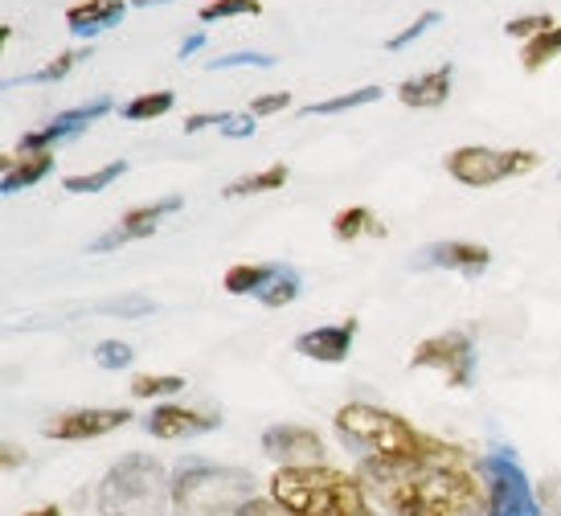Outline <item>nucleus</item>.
<instances>
[{"mask_svg":"<svg viewBox=\"0 0 561 516\" xmlns=\"http://www.w3.org/2000/svg\"><path fill=\"white\" fill-rule=\"evenodd\" d=\"M381 516H488L483 459L447 443L426 463H357Z\"/></svg>","mask_w":561,"mask_h":516,"instance_id":"f257e3e1","label":"nucleus"},{"mask_svg":"<svg viewBox=\"0 0 561 516\" xmlns=\"http://www.w3.org/2000/svg\"><path fill=\"white\" fill-rule=\"evenodd\" d=\"M332 426L344 447L357 451V463H426L447 447V438L426 435L410 418L374 402H344L332 414Z\"/></svg>","mask_w":561,"mask_h":516,"instance_id":"f03ea898","label":"nucleus"},{"mask_svg":"<svg viewBox=\"0 0 561 516\" xmlns=\"http://www.w3.org/2000/svg\"><path fill=\"white\" fill-rule=\"evenodd\" d=\"M266 496L296 516H381L357 471L320 463V468H275L266 475Z\"/></svg>","mask_w":561,"mask_h":516,"instance_id":"7ed1b4c3","label":"nucleus"},{"mask_svg":"<svg viewBox=\"0 0 561 516\" xmlns=\"http://www.w3.org/2000/svg\"><path fill=\"white\" fill-rule=\"evenodd\" d=\"M259 496H263V484L247 468H230L202 455H185L181 463H172V516H242V508Z\"/></svg>","mask_w":561,"mask_h":516,"instance_id":"20e7f679","label":"nucleus"},{"mask_svg":"<svg viewBox=\"0 0 561 516\" xmlns=\"http://www.w3.org/2000/svg\"><path fill=\"white\" fill-rule=\"evenodd\" d=\"M172 471L157 455H119L99 484V513L103 516H164Z\"/></svg>","mask_w":561,"mask_h":516,"instance_id":"39448f33","label":"nucleus"},{"mask_svg":"<svg viewBox=\"0 0 561 516\" xmlns=\"http://www.w3.org/2000/svg\"><path fill=\"white\" fill-rule=\"evenodd\" d=\"M443 169L451 181L468 188H492L516 176H529L533 169H541V152L533 148H488V144H463L447 152Z\"/></svg>","mask_w":561,"mask_h":516,"instance_id":"423d86ee","label":"nucleus"},{"mask_svg":"<svg viewBox=\"0 0 561 516\" xmlns=\"http://www.w3.org/2000/svg\"><path fill=\"white\" fill-rule=\"evenodd\" d=\"M488 475V516H541L537 484H529V471L520 468L516 451L496 447L483 459Z\"/></svg>","mask_w":561,"mask_h":516,"instance_id":"0eeeda50","label":"nucleus"},{"mask_svg":"<svg viewBox=\"0 0 561 516\" xmlns=\"http://www.w3.org/2000/svg\"><path fill=\"white\" fill-rule=\"evenodd\" d=\"M410 369H435L451 390H471V381H476V341H471V332L451 329L419 341L410 353Z\"/></svg>","mask_w":561,"mask_h":516,"instance_id":"6e6552de","label":"nucleus"},{"mask_svg":"<svg viewBox=\"0 0 561 516\" xmlns=\"http://www.w3.org/2000/svg\"><path fill=\"white\" fill-rule=\"evenodd\" d=\"M263 451L275 459V468H320L328 459V443L320 431L299 423H275L263 431Z\"/></svg>","mask_w":561,"mask_h":516,"instance_id":"1a4fd4ad","label":"nucleus"},{"mask_svg":"<svg viewBox=\"0 0 561 516\" xmlns=\"http://www.w3.org/2000/svg\"><path fill=\"white\" fill-rule=\"evenodd\" d=\"M136 414L127 406H79L62 410L46 423V438L54 443H94V438H107L115 431H124Z\"/></svg>","mask_w":561,"mask_h":516,"instance_id":"9d476101","label":"nucleus"},{"mask_svg":"<svg viewBox=\"0 0 561 516\" xmlns=\"http://www.w3.org/2000/svg\"><path fill=\"white\" fill-rule=\"evenodd\" d=\"M185 209V197L181 193H172V197H160V202H148V205H136V209H127L124 218L115 221V230L103 238H94L87 251L91 254H107L115 246H127V242H144V238H152L160 230V221L172 218V214H181Z\"/></svg>","mask_w":561,"mask_h":516,"instance_id":"9b49d317","label":"nucleus"},{"mask_svg":"<svg viewBox=\"0 0 561 516\" xmlns=\"http://www.w3.org/2000/svg\"><path fill=\"white\" fill-rule=\"evenodd\" d=\"M111 107H115V103L103 94V99H91V103H82V107L62 111V115H54L46 127H33V131H25V136L16 140V152H54V144L79 140L82 131H87L94 119H103Z\"/></svg>","mask_w":561,"mask_h":516,"instance_id":"f8f14e48","label":"nucleus"},{"mask_svg":"<svg viewBox=\"0 0 561 516\" xmlns=\"http://www.w3.org/2000/svg\"><path fill=\"white\" fill-rule=\"evenodd\" d=\"M221 426V410L209 406H185V402H157L144 418V431L160 443H176V438L209 435Z\"/></svg>","mask_w":561,"mask_h":516,"instance_id":"ddd939ff","label":"nucleus"},{"mask_svg":"<svg viewBox=\"0 0 561 516\" xmlns=\"http://www.w3.org/2000/svg\"><path fill=\"white\" fill-rule=\"evenodd\" d=\"M360 320L348 316L341 324H320V329H308L296 336V353L299 357L316 360V365H341L353 353V341H357Z\"/></svg>","mask_w":561,"mask_h":516,"instance_id":"4468645a","label":"nucleus"},{"mask_svg":"<svg viewBox=\"0 0 561 516\" xmlns=\"http://www.w3.org/2000/svg\"><path fill=\"white\" fill-rule=\"evenodd\" d=\"M414 266H435V271H459V275H483L492 266V251L483 242H463V238H447L435 246H422L414 254Z\"/></svg>","mask_w":561,"mask_h":516,"instance_id":"2eb2a0df","label":"nucleus"},{"mask_svg":"<svg viewBox=\"0 0 561 516\" xmlns=\"http://www.w3.org/2000/svg\"><path fill=\"white\" fill-rule=\"evenodd\" d=\"M451 87H455V66L443 62L435 70H422V74H410L405 82H398V103L410 111H438L451 99Z\"/></svg>","mask_w":561,"mask_h":516,"instance_id":"dca6fc26","label":"nucleus"},{"mask_svg":"<svg viewBox=\"0 0 561 516\" xmlns=\"http://www.w3.org/2000/svg\"><path fill=\"white\" fill-rule=\"evenodd\" d=\"M127 13V0H79L66 9V25L79 37H99L103 30H115Z\"/></svg>","mask_w":561,"mask_h":516,"instance_id":"f3484780","label":"nucleus"},{"mask_svg":"<svg viewBox=\"0 0 561 516\" xmlns=\"http://www.w3.org/2000/svg\"><path fill=\"white\" fill-rule=\"evenodd\" d=\"M54 172V152H9L0 169V193H21V188L46 181Z\"/></svg>","mask_w":561,"mask_h":516,"instance_id":"a211bd4d","label":"nucleus"},{"mask_svg":"<svg viewBox=\"0 0 561 516\" xmlns=\"http://www.w3.org/2000/svg\"><path fill=\"white\" fill-rule=\"evenodd\" d=\"M283 263H234L226 275H221V287L230 291V296H263L271 279L279 275Z\"/></svg>","mask_w":561,"mask_h":516,"instance_id":"6ab92c4d","label":"nucleus"},{"mask_svg":"<svg viewBox=\"0 0 561 516\" xmlns=\"http://www.w3.org/2000/svg\"><path fill=\"white\" fill-rule=\"evenodd\" d=\"M291 181V169L287 164H266L259 172H247V176H238L230 185H221V197L226 202H234V197H259V193H275Z\"/></svg>","mask_w":561,"mask_h":516,"instance_id":"aec40b11","label":"nucleus"},{"mask_svg":"<svg viewBox=\"0 0 561 516\" xmlns=\"http://www.w3.org/2000/svg\"><path fill=\"white\" fill-rule=\"evenodd\" d=\"M332 234L341 238V242H357L365 234H386V226L374 218V209L369 205H344L341 214L332 218Z\"/></svg>","mask_w":561,"mask_h":516,"instance_id":"412c9836","label":"nucleus"},{"mask_svg":"<svg viewBox=\"0 0 561 516\" xmlns=\"http://www.w3.org/2000/svg\"><path fill=\"white\" fill-rule=\"evenodd\" d=\"M127 172V160H107L103 169L94 172H75V176H66L62 188L66 193H75V197H91V193H103V188H111L119 176Z\"/></svg>","mask_w":561,"mask_h":516,"instance_id":"4be33fe9","label":"nucleus"},{"mask_svg":"<svg viewBox=\"0 0 561 516\" xmlns=\"http://www.w3.org/2000/svg\"><path fill=\"white\" fill-rule=\"evenodd\" d=\"M185 390V377L181 374H136L131 377V398L136 402H169Z\"/></svg>","mask_w":561,"mask_h":516,"instance_id":"5701e85b","label":"nucleus"},{"mask_svg":"<svg viewBox=\"0 0 561 516\" xmlns=\"http://www.w3.org/2000/svg\"><path fill=\"white\" fill-rule=\"evenodd\" d=\"M381 94H386V87H357V91H344V94H332V99H320V103H308L304 115H344V111L369 107Z\"/></svg>","mask_w":561,"mask_h":516,"instance_id":"b1692460","label":"nucleus"},{"mask_svg":"<svg viewBox=\"0 0 561 516\" xmlns=\"http://www.w3.org/2000/svg\"><path fill=\"white\" fill-rule=\"evenodd\" d=\"M176 107V94L172 91H148V94H136V99H127L119 115H124L127 124H148V119H160V115H169Z\"/></svg>","mask_w":561,"mask_h":516,"instance_id":"393cba45","label":"nucleus"},{"mask_svg":"<svg viewBox=\"0 0 561 516\" xmlns=\"http://www.w3.org/2000/svg\"><path fill=\"white\" fill-rule=\"evenodd\" d=\"M553 58H561V25H553L549 33H541V37H533V42L520 46V66H525L529 74L546 70Z\"/></svg>","mask_w":561,"mask_h":516,"instance_id":"a878e982","label":"nucleus"},{"mask_svg":"<svg viewBox=\"0 0 561 516\" xmlns=\"http://www.w3.org/2000/svg\"><path fill=\"white\" fill-rule=\"evenodd\" d=\"M234 16H263V0H209L202 4L197 21L214 25V21H234Z\"/></svg>","mask_w":561,"mask_h":516,"instance_id":"bb28decb","label":"nucleus"},{"mask_svg":"<svg viewBox=\"0 0 561 516\" xmlns=\"http://www.w3.org/2000/svg\"><path fill=\"white\" fill-rule=\"evenodd\" d=\"M299 291H304V283H299L296 271H291V266H279V275H275L271 287L259 296V303H263V308H287V303L299 299Z\"/></svg>","mask_w":561,"mask_h":516,"instance_id":"cd10ccee","label":"nucleus"},{"mask_svg":"<svg viewBox=\"0 0 561 516\" xmlns=\"http://www.w3.org/2000/svg\"><path fill=\"white\" fill-rule=\"evenodd\" d=\"M553 25H561L558 16H549V13H525V16H513V21L504 25V33H508V37H516V42H533V37L549 33Z\"/></svg>","mask_w":561,"mask_h":516,"instance_id":"c85d7f7f","label":"nucleus"},{"mask_svg":"<svg viewBox=\"0 0 561 516\" xmlns=\"http://www.w3.org/2000/svg\"><path fill=\"white\" fill-rule=\"evenodd\" d=\"M438 21H443V13H438V9H431V13L414 16V21L405 25V30H398V33H393V37H390V42H386V49H405V46H414V42H419L422 33H426V30H435Z\"/></svg>","mask_w":561,"mask_h":516,"instance_id":"c756f323","label":"nucleus"},{"mask_svg":"<svg viewBox=\"0 0 561 516\" xmlns=\"http://www.w3.org/2000/svg\"><path fill=\"white\" fill-rule=\"evenodd\" d=\"M94 360H99L103 369H131L136 348L127 341H103V344H94Z\"/></svg>","mask_w":561,"mask_h":516,"instance_id":"7c9ffc66","label":"nucleus"},{"mask_svg":"<svg viewBox=\"0 0 561 516\" xmlns=\"http://www.w3.org/2000/svg\"><path fill=\"white\" fill-rule=\"evenodd\" d=\"M87 54H91V49H66V54H58L54 62H46L42 70H37V74H30V79L33 82H62L66 74H70V70H75L82 58H87Z\"/></svg>","mask_w":561,"mask_h":516,"instance_id":"2f4dec72","label":"nucleus"},{"mask_svg":"<svg viewBox=\"0 0 561 516\" xmlns=\"http://www.w3.org/2000/svg\"><path fill=\"white\" fill-rule=\"evenodd\" d=\"M242 66H250V70H266V66H275V58H271V54L242 49V54H221V58H214L209 70H242Z\"/></svg>","mask_w":561,"mask_h":516,"instance_id":"473e14b6","label":"nucleus"},{"mask_svg":"<svg viewBox=\"0 0 561 516\" xmlns=\"http://www.w3.org/2000/svg\"><path fill=\"white\" fill-rule=\"evenodd\" d=\"M287 107H291V91H266V94H254L247 111L254 119H271V115H279Z\"/></svg>","mask_w":561,"mask_h":516,"instance_id":"72a5a7b5","label":"nucleus"},{"mask_svg":"<svg viewBox=\"0 0 561 516\" xmlns=\"http://www.w3.org/2000/svg\"><path fill=\"white\" fill-rule=\"evenodd\" d=\"M537 504H541V516H561V475L537 480Z\"/></svg>","mask_w":561,"mask_h":516,"instance_id":"f704fd0d","label":"nucleus"},{"mask_svg":"<svg viewBox=\"0 0 561 516\" xmlns=\"http://www.w3.org/2000/svg\"><path fill=\"white\" fill-rule=\"evenodd\" d=\"M254 127H259V119H254L250 111H242V115L230 111V119L221 124V136H226V140H250V136H254Z\"/></svg>","mask_w":561,"mask_h":516,"instance_id":"c9c22d12","label":"nucleus"},{"mask_svg":"<svg viewBox=\"0 0 561 516\" xmlns=\"http://www.w3.org/2000/svg\"><path fill=\"white\" fill-rule=\"evenodd\" d=\"M230 119V111H197V115H188L185 124V136H197V131H209V127H218L221 131V124Z\"/></svg>","mask_w":561,"mask_h":516,"instance_id":"e433bc0d","label":"nucleus"},{"mask_svg":"<svg viewBox=\"0 0 561 516\" xmlns=\"http://www.w3.org/2000/svg\"><path fill=\"white\" fill-rule=\"evenodd\" d=\"M103 312H111V316H148V312H157V303L152 299H119V303H107Z\"/></svg>","mask_w":561,"mask_h":516,"instance_id":"4c0bfd02","label":"nucleus"},{"mask_svg":"<svg viewBox=\"0 0 561 516\" xmlns=\"http://www.w3.org/2000/svg\"><path fill=\"white\" fill-rule=\"evenodd\" d=\"M242 516H296L287 513L279 501H271V496H259V501H250L247 508H242Z\"/></svg>","mask_w":561,"mask_h":516,"instance_id":"58836bf2","label":"nucleus"},{"mask_svg":"<svg viewBox=\"0 0 561 516\" xmlns=\"http://www.w3.org/2000/svg\"><path fill=\"white\" fill-rule=\"evenodd\" d=\"M197 49H205V33H202V30H197V33H188L185 42H181V49H176V58H181V62H188V58H193Z\"/></svg>","mask_w":561,"mask_h":516,"instance_id":"ea45409f","label":"nucleus"},{"mask_svg":"<svg viewBox=\"0 0 561 516\" xmlns=\"http://www.w3.org/2000/svg\"><path fill=\"white\" fill-rule=\"evenodd\" d=\"M0 463H4L9 471L21 468V463H25V451H21L16 443H4V447H0Z\"/></svg>","mask_w":561,"mask_h":516,"instance_id":"a19ab883","label":"nucleus"},{"mask_svg":"<svg viewBox=\"0 0 561 516\" xmlns=\"http://www.w3.org/2000/svg\"><path fill=\"white\" fill-rule=\"evenodd\" d=\"M21 516H66V513H62V504H42V508H30V513H21Z\"/></svg>","mask_w":561,"mask_h":516,"instance_id":"79ce46f5","label":"nucleus"},{"mask_svg":"<svg viewBox=\"0 0 561 516\" xmlns=\"http://www.w3.org/2000/svg\"><path fill=\"white\" fill-rule=\"evenodd\" d=\"M131 9H152V4H172V0H127Z\"/></svg>","mask_w":561,"mask_h":516,"instance_id":"37998d69","label":"nucleus"}]
</instances>
